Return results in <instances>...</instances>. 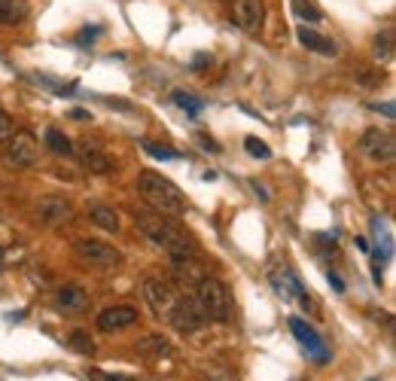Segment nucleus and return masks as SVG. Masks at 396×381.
Returning <instances> with one entry per match:
<instances>
[{"label": "nucleus", "mask_w": 396, "mask_h": 381, "mask_svg": "<svg viewBox=\"0 0 396 381\" xmlns=\"http://www.w3.org/2000/svg\"><path fill=\"white\" fill-rule=\"evenodd\" d=\"M232 22L244 34H260L265 22V4L262 0H232Z\"/></svg>", "instance_id": "obj_9"}, {"label": "nucleus", "mask_w": 396, "mask_h": 381, "mask_svg": "<svg viewBox=\"0 0 396 381\" xmlns=\"http://www.w3.org/2000/svg\"><path fill=\"white\" fill-rule=\"evenodd\" d=\"M137 308L132 305H113V308H104L98 314V330L101 332H119V330H128L137 323Z\"/></svg>", "instance_id": "obj_11"}, {"label": "nucleus", "mask_w": 396, "mask_h": 381, "mask_svg": "<svg viewBox=\"0 0 396 381\" xmlns=\"http://www.w3.org/2000/svg\"><path fill=\"white\" fill-rule=\"evenodd\" d=\"M89 220L104 232H119V213L113 208H107V204H95V208L89 211Z\"/></svg>", "instance_id": "obj_16"}, {"label": "nucleus", "mask_w": 396, "mask_h": 381, "mask_svg": "<svg viewBox=\"0 0 396 381\" xmlns=\"http://www.w3.org/2000/svg\"><path fill=\"white\" fill-rule=\"evenodd\" d=\"M89 293L82 290V287L77 284H64L58 293H55V308L58 311H68V314H82V311H89Z\"/></svg>", "instance_id": "obj_13"}, {"label": "nucleus", "mask_w": 396, "mask_h": 381, "mask_svg": "<svg viewBox=\"0 0 396 381\" xmlns=\"http://www.w3.org/2000/svg\"><path fill=\"white\" fill-rule=\"evenodd\" d=\"M198 144L205 146L207 153H219V146H217V141H210V137H205V135H198Z\"/></svg>", "instance_id": "obj_31"}, {"label": "nucleus", "mask_w": 396, "mask_h": 381, "mask_svg": "<svg viewBox=\"0 0 396 381\" xmlns=\"http://www.w3.org/2000/svg\"><path fill=\"white\" fill-rule=\"evenodd\" d=\"M192 305L198 308V314L214 323H226L232 320V293H229V287L219 281L214 275H201L196 284H192Z\"/></svg>", "instance_id": "obj_3"}, {"label": "nucleus", "mask_w": 396, "mask_h": 381, "mask_svg": "<svg viewBox=\"0 0 396 381\" xmlns=\"http://www.w3.org/2000/svg\"><path fill=\"white\" fill-rule=\"evenodd\" d=\"M375 58L378 61L393 58V31H384V34L375 37Z\"/></svg>", "instance_id": "obj_20"}, {"label": "nucleus", "mask_w": 396, "mask_h": 381, "mask_svg": "<svg viewBox=\"0 0 396 381\" xmlns=\"http://www.w3.org/2000/svg\"><path fill=\"white\" fill-rule=\"evenodd\" d=\"M296 34H299V43L305 46V49H311V52H320V55H338V46H336V40H329V37H324V34L311 31V27H305V25H302Z\"/></svg>", "instance_id": "obj_15"}, {"label": "nucleus", "mask_w": 396, "mask_h": 381, "mask_svg": "<svg viewBox=\"0 0 396 381\" xmlns=\"http://www.w3.org/2000/svg\"><path fill=\"white\" fill-rule=\"evenodd\" d=\"M137 192L143 195L146 208L155 213H165V217H180V213L186 211L183 192L174 187L168 177H162V174H155V171H143L141 177H137Z\"/></svg>", "instance_id": "obj_4"}, {"label": "nucleus", "mask_w": 396, "mask_h": 381, "mask_svg": "<svg viewBox=\"0 0 396 381\" xmlns=\"http://www.w3.org/2000/svg\"><path fill=\"white\" fill-rule=\"evenodd\" d=\"M37 220H40L43 226H61V223H70L73 220V204L68 199H61V195H49V199H43L40 208H37Z\"/></svg>", "instance_id": "obj_10"}, {"label": "nucleus", "mask_w": 396, "mask_h": 381, "mask_svg": "<svg viewBox=\"0 0 396 381\" xmlns=\"http://www.w3.org/2000/svg\"><path fill=\"white\" fill-rule=\"evenodd\" d=\"M25 13H27V9H25L22 0H0V22H4V25L22 22Z\"/></svg>", "instance_id": "obj_18"}, {"label": "nucleus", "mask_w": 396, "mask_h": 381, "mask_svg": "<svg viewBox=\"0 0 396 381\" xmlns=\"http://www.w3.org/2000/svg\"><path fill=\"white\" fill-rule=\"evenodd\" d=\"M101 34V27H86V31H79L77 43H86V40H95V37Z\"/></svg>", "instance_id": "obj_30"}, {"label": "nucleus", "mask_w": 396, "mask_h": 381, "mask_svg": "<svg viewBox=\"0 0 396 381\" xmlns=\"http://www.w3.org/2000/svg\"><path fill=\"white\" fill-rule=\"evenodd\" d=\"M174 104H177L180 110H186L189 116H198V113H201V107H205L196 95H189V92H174Z\"/></svg>", "instance_id": "obj_21"}, {"label": "nucleus", "mask_w": 396, "mask_h": 381, "mask_svg": "<svg viewBox=\"0 0 396 381\" xmlns=\"http://www.w3.org/2000/svg\"><path fill=\"white\" fill-rule=\"evenodd\" d=\"M77 156H79L82 168H89L91 174H110V171H113V162H110L107 156L101 153L95 144H89V141H82L77 146Z\"/></svg>", "instance_id": "obj_14"}, {"label": "nucleus", "mask_w": 396, "mask_h": 381, "mask_svg": "<svg viewBox=\"0 0 396 381\" xmlns=\"http://www.w3.org/2000/svg\"><path fill=\"white\" fill-rule=\"evenodd\" d=\"M37 156H40V144L31 132H13L4 150V162L9 168H34Z\"/></svg>", "instance_id": "obj_6"}, {"label": "nucleus", "mask_w": 396, "mask_h": 381, "mask_svg": "<svg viewBox=\"0 0 396 381\" xmlns=\"http://www.w3.org/2000/svg\"><path fill=\"white\" fill-rule=\"evenodd\" d=\"M244 146H247V153L253 156V159H272V150H269V144L265 141H260V137H247L244 141Z\"/></svg>", "instance_id": "obj_23"}, {"label": "nucleus", "mask_w": 396, "mask_h": 381, "mask_svg": "<svg viewBox=\"0 0 396 381\" xmlns=\"http://www.w3.org/2000/svg\"><path fill=\"white\" fill-rule=\"evenodd\" d=\"M70 348L79 351V354H95V345H91V339L86 336V332H73V336H70Z\"/></svg>", "instance_id": "obj_24"}, {"label": "nucleus", "mask_w": 396, "mask_h": 381, "mask_svg": "<svg viewBox=\"0 0 396 381\" xmlns=\"http://www.w3.org/2000/svg\"><path fill=\"white\" fill-rule=\"evenodd\" d=\"M272 281L274 287H278V293L283 296V299H299L305 308H314V302H311V296L305 293V287H302V281L296 275H293V268L283 266L281 268V275H272Z\"/></svg>", "instance_id": "obj_12"}, {"label": "nucleus", "mask_w": 396, "mask_h": 381, "mask_svg": "<svg viewBox=\"0 0 396 381\" xmlns=\"http://www.w3.org/2000/svg\"><path fill=\"white\" fill-rule=\"evenodd\" d=\"M91 381H134L132 375H104V373H91Z\"/></svg>", "instance_id": "obj_29"}, {"label": "nucleus", "mask_w": 396, "mask_h": 381, "mask_svg": "<svg viewBox=\"0 0 396 381\" xmlns=\"http://www.w3.org/2000/svg\"><path fill=\"white\" fill-rule=\"evenodd\" d=\"M372 110H375V113H384L388 119H393V116H396V107H393V101H384V104H372Z\"/></svg>", "instance_id": "obj_28"}, {"label": "nucleus", "mask_w": 396, "mask_h": 381, "mask_svg": "<svg viewBox=\"0 0 396 381\" xmlns=\"http://www.w3.org/2000/svg\"><path fill=\"white\" fill-rule=\"evenodd\" d=\"M369 381H381V378H369Z\"/></svg>", "instance_id": "obj_35"}, {"label": "nucleus", "mask_w": 396, "mask_h": 381, "mask_svg": "<svg viewBox=\"0 0 396 381\" xmlns=\"http://www.w3.org/2000/svg\"><path fill=\"white\" fill-rule=\"evenodd\" d=\"M329 284H333V290H338V293H345V281L338 277L336 272H329Z\"/></svg>", "instance_id": "obj_32"}, {"label": "nucleus", "mask_w": 396, "mask_h": 381, "mask_svg": "<svg viewBox=\"0 0 396 381\" xmlns=\"http://www.w3.org/2000/svg\"><path fill=\"white\" fill-rule=\"evenodd\" d=\"M360 153L372 162H390L393 153H396V141L390 132H381V128H369L363 137H360Z\"/></svg>", "instance_id": "obj_8"}, {"label": "nucleus", "mask_w": 396, "mask_h": 381, "mask_svg": "<svg viewBox=\"0 0 396 381\" xmlns=\"http://www.w3.org/2000/svg\"><path fill=\"white\" fill-rule=\"evenodd\" d=\"M357 247H360L363 254H369V250H372V247H369V241H366V238H357Z\"/></svg>", "instance_id": "obj_34"}, {"label": "nucleus", "mask_w": 396, "mask_h": 381, "mask_svg": "<svg viewBox=\"0 0 396 381\" xmlns=\"http://www.w3.org/2000/svg\"><path fill=\"white\" fill-rule=\"evenodd\" d=\"M70 119H91L89 110H70Z\"/></svg>", "instance_id": "obj_33"}, {"label": "nucleus", "mask_w": 396, "mask_h": 381, "mask_svg": "<svg viewBox=\"0 0 396 381\" xmlns=\"http://www.w3.org/2000/svg\"><path fill=\"white\" fill-rule=\"evenodd\" d=\"M46 146L55 153V156H70L73 146H70V137L58 132V128H46Z\"/></svg>", "instance_id": "obj_17"}, {"label": "nucleus", "mask_w": 396, "mask_h": 381, "mask_svg": "<svg viewBox=\"0 0 396 381\" xmlns=\"http://www.w3.org/2000/svg\"><path fill=\"white\" fill-rule=\"evenodd\" d=\"M137 351H141V354H168V342L162 336H146L141 345H137Z\"/></svg>", "instance_id": "obj_22"}, {"label": "nucleus", "mask_w": 396, "mask_h": 381, "mask_svg": "<svg viewBox=\"0 0 396 381\" xmlns=\"http://www.w3.org/2000/svg\"><path fill=\"white\" fill-rule=\"evenodd\" d=\"M293 13H296L302 22H324V9H320L314 0H293Z\"/></svg>", "instance_id": "obj_19"}, {"label": "nucleus", "mask_w": 396, "mask_h": 381, "mask_svg": "<svg viewBox=\"0 0 396 381\" xmlns=\"http://www.w3.org/2000/svg\"><path fill=\"white\" fill-rule=\"evenodd\" d=\"M290 330H293V336L299 339V345H302V351H305V354L314 360V363H329V360H333V354H329V348L324 345V339L317 336V330L314 327H308L305 320L302 318H290Z\"/></svg>", "instance_id": "obj_7"}, {"label": "nucleus", "mask_w": 396, "mask_h": 381, "mask_svg": "<svg viewBox=\"0 0 396 381\" xmlns=\"http://www.w3.org/2000/svg\"><path fill=\"white\" fill-rule=\"evenodd\" d=\"M143 299L153 308V314L159 320H165L168 327H174L177 332H196L205 327V318L198 314V308L192 305V299H186L177 287L162 281V277H146L143 281Z\"/></svg>", "instance_id": "obj_1"}, {"label": "nucleus", "mask_w": 396, "mask_h": 381, "mask_svg": "<svg viewBox=\"0 0 396 381\" xmlns=\"http://www.w3.org/2000/svg\"><path fill=\"white\" fill-rule=\"evenodd\" d=\"M357 82H360V86H381L384 70H363V73H357Z\"/></svg>", "instance_id": "obj_26"}, {"label": "nucleus", "mask_w": 396, "mask_h": 381, "mask_svg": "<svg viewBox=\"0 0 396 381\" xmlns=\"http://www.w3.org/2000/svg\"><path fill=\"white\" fill-rule=\"evenodd\" d=\"M134 226L141 229L155 247H162L171 259L196 256V244H192V238L171 217H165V213H155L150 208H134Z\"/></svg>", "instance_id": "obj_2"}, {"label": "nucleus", "mask_w": 396, "mask_h": 381, "mask_svg": "<svg viewBox=\"0 0 396 381\" xmlns=\"http://www.w3.org/2000/svg\"><path fill=\"white\" fill-rule=\"evenodd\" d=\"M73 256H77L82 266L98 268V272H110V268L122 266V254H119L113 244H107V241H95V238L73 241Z\"/></svg>", "instance_id": "obj_5"}, {"label": "nucleus", "mask_w": 396, "mask_h": 381, "mask_svg": "<svg viewBox=\"0 0 396 381\" xmlns=\"http://www.w3.org/2000/svg\"><path fill=\"white\" fill-rule=\"evenodd\" d=\"M143 150L150 153V156H155V159H165V162H174V159H177V153H174V150H165V146L150 144V141H143Z\"/></svg>", "instance_id": "obj_25"}, {"label": "nucleus", "mask_w": 396, "mask_h": 381, "mask_svg": "<svg viewBox=\"0 0 396 381\" xmlns=\"http://www.w3.org/2000/svg\"><path fill=\"white\" fill-rule=\"evenodd\" d=\"M9 135H13V116L6 110H0V144H6Z\"/></svg>", "instance_id": "obj_27"}]
</instances>
